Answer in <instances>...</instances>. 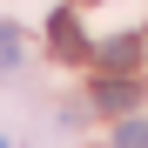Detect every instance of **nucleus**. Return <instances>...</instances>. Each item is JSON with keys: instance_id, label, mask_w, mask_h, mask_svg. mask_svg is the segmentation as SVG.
<instances>
[{"instance_id": "nucleus-1", "label": "nucleus", "mask_w": 148, "mask_h": 148, "mask_svg": "<svg viewBox=\"0 0 148 148\" xmlns=\"http://www.w3.org/2000/svg\"><path fill=\"white\" fill-rule=\"evenodd\" d=\"M47 40H54V54H67V61H81V54H94V47L81 40V20H74L67 7H61L54 20H47Z\"/></svg>"}, {"instance_id": "nucleus-2", "label": "nucleus", "mask_w": 148, "mask_h": 148, "mask_svg": "<svg viewBox=\"0 0 148 148\" xmlns=\"http://www.w3.org/2000/svg\"><path fill=\"white\" fill-rule=\"evenodd\" d=\"M94 61H101V67H114V74H128V67L141 61V40H135V34H114V40H101V47H94Z\"/></svg>"}, {"instance_id": "nucleus-3", "label": "nucleus", "mask_w": 148, "mask_h": 148, "mask_svg": "<svg viewBox=\"0 0 148 148\" xmlns=\"http://www.w3.org/2000/svg\"><path fill=\"white\" fill-rule=\"evenodd\" d=\"M135 101H141L135 81H101V88H94V108H101V114H128Z\"/></svg>"}, {"instance_id": "nucleus-4", "label": "nucleus", "mask_w": 148, "mask_h": 148, "mask_svg": "<svg viewBox=\"0 0 148 148\" xmlns=\"http://www.w3.org/2000/svg\"><path fill=\"white\" fill-rule=\"evenodd\" d=\"M20 61H27V40H20V27H14V20H0V74H14Z\"/></svg>"}, {"instance_id": "nucleus-5", "label": "nucleus", "mask_w": 148, "mask_h": 148, "mask_svg": "<svg viewBox=\"0 0 148 148\" xmlns=\"http://www.w3.org/2000/svg\"><path fill=\"white\" fill-rule=\"evenodd\" d=\"M114 148H148V121H121V128H114Z\"/></svg>"}]
</instances>
